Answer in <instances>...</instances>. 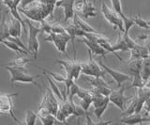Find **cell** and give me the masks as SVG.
Returning a JSON list of instances; mask_svg holds the SVG:
<instances>
[{"label": "cell", "mask_w": 150, "mask_h": 125, "mask_svg": "<svg viewBox=\"0 0 150 125\" xmlns=\"http://www.w3.org/2000/svg\"><path fill=\"white\" fill-rule=\"evenodd\" d=\"M55 4H48L40 0H31L19 8V11L29 20L41 22L48 16H52Z\"/></svg>", "instance_id": "1"}, {"label": "cell", "mask_w": 150, "mask_h": 125, "mask_svg": "<svg viewBox=\"0 0 150 125\" xmlns=\"http://www.w3.org/2000/svg\"><path fill=\"white\" fill-rule=\"evenodd\" d=\"M2 67L6 68L11 74V85L12 86L14 83L21 82V83H27V84H33L39 89H41L40 85L36 81V78L39 76H33L28 72L25 66H2Z\"/></svg>", "instance_id": "2"}, {"label": "cell", "mask_w": 150, "mask_h": 125, "mask_svg": "<svg viewBox=\"0 0 150 125\" xmlns=\"http://www.w3.org/2000/svg\"><path fill=\"white\" fill-rule=\"evenodd\" d=\"M26 25L28 26L27 33H28V50H29L30 53L33 54L34 59L36 60L38 58V53H39L40 50V42L38 40V35L40 34V32H42L40 24L35 25L32 22H30L29 20H25Z\"/></svg>", "instance_id": "3"}, {"label": "cell", "mask_w": 150, "mask_h": 125, "mask_svg": "<svg viewBox=\"0 0 150 125\" xmlns=\"http://www.w3.org/2000/svg\"><path fill=\"white\" fill-rule=\"evenodd\" d=\"M55 64H60L61 66H63L66 73H67V77L71 78L73 80H77L82 74V64L80 61L76 59V53H74L73 60H55Z\"/></svg>", "instance_id": "4"}, {"label": "cell", "mask_w": 150, "mask_h": 125, "mask_svg": "<svg viewBox=\"0 0 150 125\" xmlns=\"http://www.w3.org/2000/svg\"><path fill=\"white\" fill-rule=\"evenodd\" d=\"M101 13L105 20L112 25L115 29H119L120 32H125L124 28V21L121 18V16L115 10H112L108 7L104 2L101 3Z\"/></svg>", "instance_id": "5"}, {"label": "cell", "mask_w": 150, "mask_h": 125, "mask_svg": "<svg viewBox=\"0 0 150 125\" xmlns=\"http://www.w3.org/2000/svg\"><path fill=\"white\" fill-rule=\"evenodd\" d=\"M89 59L87 62H81L82 64V74L86 76L96 77V78H104V69L100 64L97 63L92 57V52L88 50Z\"/></svg>", "instance_id": "6"}, {"label": "cell", "mask_w": 150, "mask_h": 125, "mask_svg": "<svg viewBox=\"0 0 150 125\" xmlns=\"http://www.w3.org/2000/svg\"><path fill=\"white\" fill-rule=\"evenodd\" d=\"M18 96V94H1L0 92V115H9L15 120V122L21 124L16 118L13 109V97Z\"/></svg>", "instance_id": "7"}, {"label": "cell", "mask_w": 150, "mask_h": 125, "mask_svg": "<svg viewBox=\"0 0 150 125\" xmlns=\"http://www.w3.org/2000/svg\"><path fill=\"white\" fill-rule=\"evenodd\" d=\"M46 42H51L54 45L55 49L59 52L63 53L65 56H68L67 54V45L69 42L70 38L68 34H56L51 33L48 34L44 39Z\"/></svg>", "instance_id": "8"}, {"label": "cell", "mask_w": 150, "mask_h": 125, "mask_svg": "<svg viewBox=\"0 0 150 125\" xmlns=\"http://www.w3.org/2000/svg\"><path fill=\"white\" fill-rule=\"evenodd\" d=\"M125 89H126V87L124 85H122L117 90H112L109 95V99L111 103L114 104L117 108L122 111V112L127 108L131 97H132V96L131 97L125 96V94H124Z\"/></svg>", "instance_id": "9"}, {"label": "cell", "mask_w": 150, "mask_h": 125, "mask_svg": "<svg viewBox=\"0 0 150 125\" xmlns=\"http://www.w3.org/2000/svg\"><path fill=\"white\" fill-rule=\"evenodd\" d=\"M73 105L74 102H70L68 98L60 102L55 118L59 123H67V119L73 115Z\"/></svg>", "instance_id": "10"}, {"label": "cell", "mask_w": 150, "mask_h": 125, "mask_svg": "<svg viewBox=\"0 0 150 125\" xmlns=\"http://www.w3.org/2000/svg\"><path fill=\"white\" fill-rule=\"evenodd\" d=\"M60 101L56 97V95L53 92L51 89H46V92L42 98V101L40 105V106H43L48 109L52 114L55 116L59 108Z\"/></svg>", "instance_id": "11"}, {"label": "cell", "mask_w": 150, "mask_h": 125, "mask_svg": "<svg viewBox=\"0 0 150 125\" xmlns=\"http://www.w3.org/2000/svg\"><path fill=\"white\" fill-rule=\"evenodd\" d=\"M98 64H100V66L104 69V71L106 73H108L110 75V77H112L114 78V80L115 81L116 83V86L117 88L121 87L122 85H124V83L129 81L131 80V77L128 74H125V73H122L120 71H117V70H115V69H112L109 66H107L105 64H103L102 62H98Z\"/></svg>", "instance_id": "12"}, {"label": "cell", "mask_w": 150, "mask_h": 125, "mask_svg": "<svg viewBox=\"0 0 150 125\" xmlns=\"http://www.w3.org/2000/svg\"><path fill=\"white\" fill-rule=\"evenodd\" d=\"M75 2H76V0H58L55 3V7H61L63 8L65 22H67L70 19H73L75 15Z\"/></svg>", "instance_id": "13"}, {"label": "cell", "mask_w": 150, "mask_h": 125, "mask_svg": "<svg viewBox=\"0 0 150 125\" xmlns=\"http://www.w3.org/2000/svg\"><path fill=\"white\" fill-rule=\"evenodd\" d=\"M121 123L128 124V125H135V124H142L144 122H150V117L147 115H144L141 113H133L128 116H123L120 118Z\"/></svg>", "instance_id": "14"}, {"label": "cell", "mask_w": 150, "mask_h": 125, "mask_svg": "<svg viewBox=\"0 0 150 125\" xmlns=\"http://www.w3.org/2000/svg\"><path fill=\"white\" fill-rule=\"evenodd\" d=\"M81 41L86 46L87 50H90V52H92V54H94V55H100V56H102L103 58H105L106 55L109 53L107 50H105L104 49H103L100 44H98V42H95V41H91V40H89L86 38L81 39Z\"/></svg>", "instance_id": "15"}, {"label": "cell", "mask_w": 150, "mask_h": 125, "mask_svg": "<svg viewBox=\"0 0 150 125\" xmlns=\"http://www.w3.org/2000/svg\"><path fill=\"white\" fill-rule=\"evenodd\" d=\"M8 25L9 36H15V38H21L23 25L20 21H18L13 16H11L8 21Z\"/></svg>", "instance_id": "16"}, {"label": "cell", "mask_w": 150, "mask_h": 125, "mask_svg": "<svg viewBox=\"0 0 150 125\" xmlns=\"http://www.w3.org/2000/svg\"><path fill=\"white\" fill-rule=\"evenodd\" d=\"M66 30H67V33L69 36L70 38V41H71L72 47H73V52L74 53H76V50H75V47H74V40L77 36H83L84 34V31H83L82 29L79 28V26L75 24L73 22L72 24H69L66 26Z\"/></svg>", "instance_id": "17"}, {"label": "cell", "mask_w": 150, "mask_h": 125, "mask_svg": "<svg viewBox=\"0 0 150 125\" xmlns=\"http://www.w3.org/2000/svg\"><path fill=\"white\" fill-rule=\"evenodd\" d=\"M73 22L76 24L80 29H82L83 31L86 32V33H95V34H101L100 32H98V30H96L94 27H92L91 25H89L86 22H84L83 19H81L76 13L73 17Z\"/></svg>", "instance_id": "18"}, {"label": "cell", "mask_w": 150, "mask_h": 125, "mask_svg": "<svg viewBox=\"0 0 150 125\" xmlns=\"http://www.w3.org/2000/svg\"><path fill=\"white\" fill-rule=\"evenodd\" d=\"M83 15L84 18H90V17H96L97 12H96V8L94 6L92 2H88L87 0H83V8L82 11Z\"/></svg>", "instance_id": "19"}, {"label": "cell", "mask_w": 150, "mask_h": 125, "mask_svg": "<svg viewBox=\"0 0 150 125\" xmlns=\"http://www.w3.org/2000/svg\"><path fill=\"white\" fill-rule=\"evenodd\" d=\"M143 61L144 59L142 58H138V59H133L129 62V74L130 76L132 77L135 74L141 73L142 71V67H143Z\"/></svg>", "instance_id": "20"}, {"label": "cell", "mask_w": 150, "mask_h": 125, "mask_svg": "<svg viewBox=\"0 0 150 125\" xmlns=\"http://www.w3.org/2000/svg\"><path fill=\"white\" fill-rule=\"evenodd\" d=\"M2 44L5 46V47H7L8 49H9L11 50H13V52H17L18 54H23V55H27L29 54V52L25 50L23 48H21L20 46L17 45L15 42H13V41L9 40V39H4L2 41Z\"/></svg>", "instance_id": "21"}, {"label": "cell", "mask_w": 150, "mask_h": 125, "mask_svg": "<svg viewBox=\"0 0 150 125\" xmlns=\"http://www.w3.org/2000/svg\"><path fill=\"white\" fill-rule=\"evenodd\" d=\"M43 74H44L45 77H46V78H47V81H48V83H49L51 90L53 91V92L56 95V97H57V98L59 99L60 102H61V101H63V100H64V97H63V94H62V91H60V89L58 88V86L55 84V82H54L53 80H52L51 77L48 75V74H46V73H44V72H43Z\"/></svg>", "instance_id": "22"}, {"label": "cell", "mask_w": 150, "mask_h": 125, "mask_svg": "<svg viewBox=\"0 0 150 125\" xmlns=\"http://www.w3.org/2000/svg\"><path fill=\"white\" fill-rule=\"evenodd\" d=\"M112 48H114L115 52H128V50H129V48L128 47L125 39L122 36L121 32L118 34V39H117V41L112 44Z\"/></svg>", "instance_id": "23"}, {"label": "cell", "mask_w": 150, "mask_h": 125, "mask_svg": "<svg viewBox=\"0 0 150 125\" xmlns=\"http://www.w3.org/2000/svg\"><path fill=\"white\" fill-rule=\"evenodd\" d=\"M141 75H142L143 80H144L145 84H146V82L150 78V57L146 58V59H144Z\"/></svg>", "instance_id": "24"}, {"label": "cell", "mask_w": 150, "mask_h": 125, "mask_svg": "<svg viewBox=\"0 0 150 125\" xmlns=\"http://www.w3.org/2000/svg\"><path fill=\"white\" fill-rule=\"evenodd\" d=\"M32 60H35L34 58H25L23 55H18L17 58H15L13 61L9 62L7 66H25V64L30 63Z\"/></svg>", "instance_id": "25"}, {"label": "cell", "mask_w": 150, "mask_h": 125, "mask_svg": "<svg viewBox=\"0 0 150 125\" xmlns=\"http://www.w3.org/2000/svg\"><path fill=\"white\" fill-rule=\"evenodd\" d=\"M0 36L3 39H6L9 36L8 22L6 20V17L4 15L1 16V20H0Z\"/></svg>", "instance_id": "26"}, {"label": "cell", "mask_w": 150, "mask_h": 125, "mask_svg": "<svg viewBox=\"0 0 150 125\" xmlns=\"http://www.w3.org/2000/svg\"><path fill=\"white\" fill-rule=\"evenodd\" d=\"M145 86V82L143 80L142 75L141 73L135 74V75L132 76V81H131V84L128 87V88H142Z\"/></svg>", "instance_id": "27"}, {"label": "cell", "mask_w": 150, "mask_h": 125, "mask_svg": "<svg viewBox=\"0 0 150 125\" xmlns=\"http://www.w3.org/2000/svg\"><path fill=\"white\" fill-rule=\"evenodd\" d=\"M42 69V71H43L44 73H46V74H48V75L53 78L54 80H55V81H57V82H59V83H65L67 82V80H68V77L67 76H63V75H60V74H57V73H54V72H52V71H49V70H46V69H44V68H41Z\"/></svg>", "instance_id": "28"}, {"label": "cell", "mask_w": 150, "mask_h": 125, "mask_svg": "<svg viewBox=\"0 0 150 125\" xmlns=\"http://www.w3.org/2000/svg\"><path fill=\"white\" fill-rule=\"evenodd\" d=\"M38 119H39V117H38V114L35 113L34 111L28 109L26 111L25 122H23V123L26 124V125H35Z\"/></svg>", "instance_id": "29"}, {"label": "cell", "mask_w": 150, "mask_h": 125, "mask_svg": "<svg viewBox=\"0 0 150 125\" xmlns=\"http://www.w3.org/2000/svg\"><path fill=\"white\" fill-rule=\"evenodd\" d=\"M111 2H112V10H115L118 14L121 16V18L124 20H126L127 17L125 14H124V12H123V10H122V4H121V0H111Z\"/></svg>", "instance_id": "30"}, {"label": "cell", "mask_w": 150, "mask_h": 125, "mask_svg": "<svg viewBox=\"0 0 150 125\" xmlns=\"http://www.w3.org/2000/svg\"><path fill=\"white\" fill-rule=\"evenodd\" d=\"M39 119H40L41 123L43 125H53L56 122H58L54 114H48L46 116H41V117H39Z\"/></svg>", "instance_id": "31"}, {"label": "cell", "mask_w": 150, "mask_h": 125, "mask_svg": "<svg viewBox=\"0 0 150 125\" xmlns=\"http://www.w3.org/2000/svg\"><path fill=\"white\" fill-rule=\"evenodd\" d=\"M133 22H135V25H137L139 27H141V28H144V29H150V26L148 25L147 24V21H144L142 16H141L140 14H138L137 16H135L132 18Z\"/></svg>", "instance_id": "32"}, {"label": "cell", "mask_w": 150, "mask_h": 125, "mask_svg": "<svg viewBox=\"0 0 150 125\" xmlns=\"http://www.w3.org/2000/svg\"><path fill=\"white\" fill-rule=\"evenodd\" d=\"M107 108H108V105H100V106H96V108H94L93 113H94V115L96 116V118H97V119H98V120H100V119H101L102 115L104 114V112L106 111Z\"/></svg>", "instance_id": "33"}, {"label": "cell", "mask_w": 150, "mask_h": 125, "mask_svg": "<svg viewBox=\"0 0 150 125\" xmlns=\"http://www.w3.org/2000/svg\"><path fill=\"white\" fill-rule=\"evenodd\" d=\"M138 39L144 40V45L149 50V52H150V35H148V36L141 35V36H139Z\"/></svg>", "instance_id": "34"}, {"label": "cell", "mask_w": 150, "mask_h": 125, "mask_svg": "<svg viewBox=\"0 0 150 125\" xmlns=\"http://www.w3.org/2000/svg\"><path fill=\"white\" fill-rule=\"evenodd\" d=\"M143 110H144V112H145L144 115H147L148 116V114L150 113V97H149V98L146 101L144 102V106H143Z\"/></svg>", "instance_id": "35"}, {"label": "cell", "mask_w": 150, "mask_h": 125, "mask_svg": "<svg viewBox=\"0 0 150 125\" xmlns=\"http://www.w3.org/2000/svg\"><path fill=\"white\" fill-rule=\"evenodd\" d=\"M40 1L44 3H48V4H55L58 0H40Z\"/></svg>", "instance_id": "36"}, {"label": "cell", "mask_w": 150, "mask_h": 125, "mask_svg": "<svg viewBox=\"0 0 150 125\" xmlns=\"http://www.w3.org/2000/svg\"><path fill=\"white\" fill-rule=\"evenodd\" d=\"M145 86H147L148 88H150V78L148 80V81L146 82V84H145Z\"/></svg>", "instance_id": "37"}, {"label": "cell", "mask_w": 150, "mask_h": 125, "mask_svg": "<svg viewBox=\"0 0 150 125\" xmlns=\"http://www.w3.org/2000/svg\"><path fill=\"white\" fill-rule=\"evenodd\" d=\"M3 40H4V39L1 38V36H0V43H1V44H2V41H3Z\"/></svg>", "instance_id": "38"}, {"label": "cell", "mask_w": 150, "mask_h": 125, "mask_svg": "<svg viewBox=\"0 0 150 125\" xmlns=\"http://www.w3.org/2000/svg\"><path fill=\"white\" fill-rule=\"evenodd\" d=\"M147 24H148V25L150 26V20H149V21H147Z\"/></svg>", "instance_id": "39"}]
</instances>
